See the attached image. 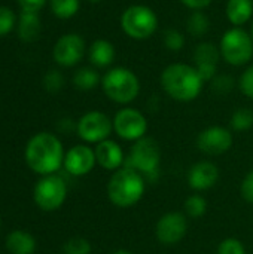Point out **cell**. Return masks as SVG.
I'll list each match as a JSON object with an SVG mask.
<instances>
[{
  "instance_id": "e0dca14e",
  "label": "cell",
  "mask_w": 253,
  "mask_h": 254,
  "mask_svg": "<svg viewBox=\"0 0 253 254\" xmlns=\"http://www.w3.org/2000/svg\"><path fill=\"white\" fill-rule=\"evenodd\" d=\"M94 152H95L97 164L103 170L115 173L125 165V156H124L122 147L110 138L95 144Z\"/></svg>"
},
{
  "instance_id": "83f0119b",
  "label": "cell",
  "mask_w": 253,
  "mask_h": 254,
  "mask_svg": "<svg viewBox=\"0 0 253 254\" xmlns=\"http://www.w3.org/2000/svg\"><path fill=\"white\" fill-rule=\"evenodd\" d=\"M91 252H92L91 243L82 237H73L67 240L63 246L64 254H91Z\"/></svg>"
},
{
  "instance_id": "52a82bcc",
  "label": "cell",
  "mask_w": 253,
  "mask_h": 254,
  "mask_svg": "<svg viewBox=\"0 0 253 254\" xmlns=\"http://www.w3.org/2000/svg\"><path fill=\"white\" fill-rule=\"evenodd\" d=\"M161 149L155 138L145 135L133 143L125 167L139 171L142 176H154L160 170Z\"/></svg>"
},
{
  "instance_id": "7c38bea8",
  "label": "cell",
  "mask_w": 253,
  "mask_h": 254,
  "mask_svg": "<svg viewBox=\"0 0 253 254\" xmlns=\"http://www.w3.org/2000/svg\"><path fill=\"white\" fill-rule=\"evenodd\" d=\"M188 232V217L180 211L163 214L155 225V237L163 246L179 244Z\"/></svg>"
},
{
  "instance_id": "d6986e66",
  "label": "cell",
  "mask_w": 253,
  "mask_h": 254,
  "mask_svg": "<svg viewBox=\"0 0 253 254\" xmlns=\"http://www.w3.org/2000/svg\"><path fill=\"white\" fill-rule=\"evenodd\" d=\"M40 18L39 12L21 10V15L16 22V33L22 42H34L40 33Z\"/></svg>"
},
{
  "instance_id": "5b68a950",
  "label": "cell",
  "mask_w": 253,
  "mask_h": 254,
  "mask_svg": "<svg viewBox=\"0 0 253 254\" xmlns=\"http://www.w3.org/2000/svg\"><path fill=\"white\" fill-rule=\"evenodd\" d=\"M158 15L146 4H131L121 15V28L133 40L151 39L158 30Z\"/></svg>"
},
{
  "instance_id": "e575fe53",
  "label": "cell",
  "mask_w": 253,
  "mask_h": 254,
  "mask_svg": "<svg viewBox=\"0 0 253 254\" xmlns=\"http://www.w3.org/2000/svg\"><path fill=\"white\" fill-rule=\"evenodd\" d=\"M16 1H18V4L21 6L22 10L39 12L46 4V1H49V0H16Z\"/></svg>"
},
{
  "instance_id": "d4e9b609",
  "label": "cell",
  "mask_w": 253,
  "mask_h": 254,
  "mask_svg": "<svg viewBox=\"0 0 253 254\" xmlns=\"http://www.w3.org/2000/svg\"><path fill=\"white\" fill-rule=\"evenodd\" d=\"M183 208H185V214L186 217L189 219H200L206 214L207 211V201L204 196L198 195V193H194V195H189L183 204Z\"/></svg>"
},
{
  "instance_id": "8992f818",
  "label": "cell",
  "mask_w": 253,
  "mask_h": 254,
  "mask_svg": "<svg viewBox=\"0 0 253 254\" xmlns=\"http://www.w3.org/2000/svg\"><path fill=\"white\" fill-rule=\"evenodd\" d=\"M219 51L221 58L233 67L249 64L253 57V40L251 33L243 27L228 28L221 37Z\"/></svg>"
},
{
  "instance_id": "8d00e7d4",
  "label": "cell",
  "mask_w": 253,
  "mask_h": 254,
  "mask_svg": "<svg viewBox=\"0 0 253 254\" xmlns=\"http://www.w3.org/2000/svg\"><path fill=\"white\" fill-rule=\"evenodd\" d=\"M58 129H60L61 132H70V131L76 129V124H75L72 119L64 118V119H61V121L58 122Z\"/></svg>"
},
{
  "instance_id": "4dcf8cb0",
  "label": "cell",
  "mask_w": 253,
  "mask_h": 254,
  "mask_svg": "<svg viewBox=\"0 0 253 254\" xmlns=\"http://www.w3.org/2000/svg\"><path fill=\"white\" fill-rule=\"evenodd\" d=\"M212 85V89L219 94V95H225V94H230L234 86H236V80L233 79V76L230 74H216L215 79L210 82Z\"/></svg>"
},
{
  "instance_id": "f1b7e54d",
  "label": "cell",
  "mask_w": 253,
  "mask_h": 254,
  "mask_svg": "<svg viewBox=\"0 0 253 254\" xmlns=\"http://www.w3.org/2000/svg\"><path fill=\"white\" fill-rule=\"evenodd\" d=\"M16 13L7 6H0V37L7 36L16 27Z\"/></svg>"
},
{
  "instance_id": "44dd1931",
  "label": "cell",
  "mask_w": 253,
  "mask_h": 254,
  "mask_svg": "<svg viewBox=\"0 0 253 254\" xmlns=\"http://www.w3.org/2000/svg\"><path fill=\"white\" fill-rule=\"evenodd\" d=\"M6 249L10 254H33L36 252V238L21 229H15L6 237Z\"/></svg>"
},
{
  "instance_id": "2e32d148",
  "label": "cell",
  "mask_w": 253,
  "mask_h": 254,
  "mask_svg": "<svg viewBox=\"0 0 253 254\" xmlns=\"http://www.w3.org/2000/svg\"><path fill=\"white\" fill-rule=\"evenodd\" d=\"M188 185L197 192L212 189L219 180V168L210 161L195 162L188 171Z\"/></svg>"
},
{
  "instance_id": "4316f807",
  "label": "cell",
  "mask_w": 253,
  "mask_h": 254,
  "mask_svg": "<svg viewBox=\"0 0 253 254\" xmlns=\"http://www.w3.org/2000/svg\"><path fill=\"white\" fill-rule=\"evenodd\" d=\"M185 34L177 28H167L163 33V45L171 52H179L185 48Z\"/></svg>"
},
{
  "instance_id": "60d3db41",
  "label": "cell",
  "mask_w": 253,
  "mask_h": 254,
  "mask_svg": "<svg viewBox=\"0 0 253 254\" xmlns=\"http://www.w3.org/2000/svg\"><path fill=\"white\" fill-rule=\"evenodd\" d=\"M0 228H1V217H0Z\"/></svg>"
},
{
  "instance_id": "9c48e42d",
  "label": "cell",
  "mask_w": 253,
  "mask_h": 254,
  "mask_svg": "<svg viewBox=\"0 0 253 254\" xmlns=\"http://www.w3.org/2000/svg\"><path fill=\"white\" fill-rule=\"evenodd\" d=\"M113 131V121L100 110H91L76 122V132L86 144H98L109 138Z\"/></svg>"
},
{
  "instance_id": "ba28073f",
  "label": "cell",
  "mask_w": 253,
  "mask_h": 254,
  "mask_svg": "<svg viewBox=\"0 0 253 254\" xmlns=\"http://www.w3.org/2000/svg\"><path fill=\"white\" fill-rule=\"evenodd\" d=\"M33 199L42 211H55L67 199V183L58 174L43 176L34 186Z\"/></svg>"
},
{
  "instance_id": "3957f363",
  "label": "cell",
  "mask_w": 253,
  "mask_h": 254,
  "mask_svg": "<svg viewBox=\"0 0 253 254\" xmlns=\"http://www.w3.org/2000/svg\"><path fill=\"white\" fill-rule=\"evenodd\" d=\"M145 190V176L130 167L119 168L107 182V198L118 208L134 207L143 198Z\"/></svg>"
},
{
  "instance_id": "b9f144b4",
  "label": "cell",
  "mask_w": 253,
  "mask_h": 254,
  "mask_svg": "<svg viewBox=\"0 0 253 254\" xmlns=\"http://www.w3.org/2000/svg\"><path fill=\"white\" fill-rule=\"evenodd\" d=\"M251 1H252V4H253V0H251Z\"/></svg>"
},
{
  "instance_id": "4fadbf2b",
  "label": "cell",
  "mask_w": 253,
  "mask_h": 254,
  "mask_svg": "<svg viewBox=\"0 0 253 254\" xmlns=\"http://www.w3.org/2000/svg\"><path fill=\"white\" fill-rule=\"evenodd\" d=\"M233 143L234 138L231 131L221 125L207 127L197 137L198 150L209 156H218L227 153L233 147Z\"/></svg>"
},
{
  "instance_id": "484cf974",
  "label": "cell",
  "mask_w": 253,
  "mask_h": 254,
  "mask_svg": "<svg viewBox=\"0 0 253 254\" xmlns=\"http://www.w3.org/2000/svg\"><path fill=\"white\" fill-rule=\"evenodd\" d=\"M230 125L234 131L237 132H245L249 131L253 127V110L248 109V107H242L237 109L230 121Z\"/></svg>"
},
{
  "instance_id": "d6a6232c",
  "label": "cell",
  "mask_w": 253,
  "mask_h": 254,
  "mask_svg": "<svg viewBox=\"0 0 253 254\" xmlns=\"http://www.w3.org/2000/svg\"><path fill=\"white\" fill-rule=\"evenodd\" d=\"M239 88L242 94L253 100V63L249 64L239 77Z\"/></svg>"
},
{
  "instance_id": "836d02e7",
  "label": "cell",
  "mask_w": 253,
  "mask_h": 254,
  "mask_svg": "<svg viewBox=\"0 0 253 254\" xmlns=\"http://www.w3.org/2000/svg\"><path fill=\"white\" fill-rule=\"evenodd\" d=\"M240 192H242V196H243L245 201L253 204V170H251L245 176V179L242 182V186H240Z\"/></svg>"
},
{
  "instance_id": "603a6c76",
  "label": "cell",
  "mask_w": 253,
  "mask_h": 254,
  "mask_svg": "<svg viewBox=\"0 0 253 254\" xmlns=\"http://www.w3.org/2000/svg\"><path fill=\"white\" fill-rule=\"evenodd\" d=\"M186 30L192 37H204L210 30V18L203 10H192L186 19Z\"/></svg>"
},
{
  "instance_id": "74e56055",
  "label": "cell",
  "mask_w": 253,
  "mask_h": 254,
  "mask_svg": "<svg viewBox=\"0 0 253 254\" xmlns=\"http://www.w3.org/2000/svg\"><path fill=\"white\" fill-rule=\"evenodd\" d=\"M112 254H134L130 250H125V249H119V250H115Z\"/></svg>"
},
{
  "instance_id": "f546056e",
  "label": "cell",
  "mask_w": 253,
  "mask_h": 254,
  "mask_svg": "<svg viewBox=\"0 0 253 254\" xmlns=\"http://www.w3.org/2000/svg\"><path fill=\"white\" fill-rule=\"evenodd\" d=\"M43 88L49 92V94H57L61 91V88L64 86V76L61 74L60 70H49L45 73L43 76Z\"/></svg>"
},
{
  "instance_id": "6da1fadb",
  "label": "cell",
  "mask_w": 253,
  "mask_h": 254,
  "mask_svg": "<svg viewBox=\"0 0 253 254\" xmlns=\"http://www.w3.org/2000/svg\"><path fill=\"white\" fill-rule=\"evenodd\" d=\"M64 147L61 140L48 131L34 134L25 144L24 159L27 167L39 176L57 174L64 162Z\"/></svg>"
},
{
  "instance_id": "7402d4cb",
  "label": "cell",
  "mask_w": 253,
  "mask_h": 254,
  "mask_svg": "<svg viewBox=\"0 0 253 254\" xmlns=\"http://www.w3.org/2000/svg\"><path fill=\"white\" fill-rule=\"evenodd\" d=\"M72 82L75 85L76 89L88 92L92 91L94 88H97L101 83V77L97 71V68L91 67H79L72 77Z\"/></svg>"
},
{
  "instance_id": "ffe728a7",
  "label": "cell",
  "mask_w": 253,
  "mask_h": 254,
  "mask_svg": "<svg viewBox=\"0 0 253 254\" xmlns=\"http://www.w3.org/2000/svg\"><path fill=\"white\" fill-rule=\"evenodd\" d=\"M225 15L233 27H243L252 19V1L251 0H228L225 6Z\"/></svg>"
},
{
  "instance_id": "1f68e13d",
  "label": "cell",
  "mask_w": 253,
  "mask_h": 254,
  "mask_svg": "<svg viewBox=\"0 0 253 254\" xmlns=\"http://www.w3.org/2000/svg\"><path fill=\"white\" fill-rule=\"evenodd\" d=\"M216 254H246V247L237 238H225L219 243Z\"/></svg>"
},
{
  "instance_id": "277c9868",
  "label": "cell",
  "mask_w": 253,
  "mask_h": 254,
  "mask_svg": "<svg viewBox=\"0 0 253 254\" xmlns=\"http://www.w3.org/2000/svg\"><path fill=\"white\" fill-rule=\"evenodd\" d=\"M100 85L104 95L121 106H128L140 94V80L137 74L122 65L107 68L101 76Z\"/></svg>"
},
{
  "instance_id": "7a4b0ae2",
  "label": "cell",
  "mask_w": 253,
  "mask_h": 254,
  "mask_svg": "<svg viewBox=\"0 0 253 254\" xmlns=\"http://www.w3.org/2000/svg\"><path fill=\"white\" fill-rule=\"evenodd\" d=\"M163 91L179 103H189L201 94L204 80L197 68L186 63L169 64L160 76Z\"/></svg>"
},
{
  "instance_id": "5bb4252c",
  "label": "cell",
  "mask_w": 253,
  "mask_h": 254,
  "mask_svg": "<svg viewBox=\"0 0 253 254\" xmlns=\"http://www.w3.org/2000/svg\"><path fill=\"white\" fill-rule=\"evenodd\" d=\"M97 165L95 152L88 144H76L64 155L63 167L73 177H84L89 174Z\"/></svg>"
},
{
  "instance_id": "cb8c5ba5",
  "label": "cell",
  "mask_w": 253,
  "mask_h": 254,
  "mask_svg": "<svg viewBox=\"0 0 253 254\" xmlns=\"http://www.w3.org/2000/svg\"><path fill=\"white\" fill-rule=\"evenodd\" d=\"M49 9L58 19H70L81 9V0H49Z\"/></svg>"
},
{
  "instance_id": "ac0fdd59",
  "label": "cell",
  "mask_w": 253,
  "mask_h": 254,
  "mask_svg": "<svg viewBox=\"0 0 253 254\" xmlns=\"http://www.w3.org/2000/svg\"><path fill=\"white\" fill-rule=\"evenodd\" d=\"M88 60L91 65L97 70L110 68L115 58H116V49L112 42L106 39H97L88 46Z\"/></svg>"
},
{
  "instance_id": "8fae6325",
  "label": "cell",
  "mask_w": 253,
  "mask_h": 254,
  "mask_svg": "<svg viewBox=\"0 0 253 254\" xmlns=\"http://www.w3.org/2000/svg\"><path fill=\"white\" fill-rule=\"evenodd\" d=\"M86 43L85 39L78 33H67L58 37L52 48V58L54 61L64 68H70L78 65L85 54H86Z\"/></svg>"
},
{
  "instance_id": "ab89813d",
  "label": "cell",
  "mask_w": 253,
  "mask_h": 254,
  "mask_svg": "<svg viewBox=\"0 0 253 254\" xmlns=\"http://www.w3.org/2000/svg\"><path fill=\"white\" fill-rule=\"evenodd\" d=\"M251 36H252V40H253V22H252V28H251Z\"/></svg>"
},
{
  "instance_id": "f35d334b",
  "label": "cell",
  "mask_w": 253,
  "mask_h": 254,
  "mask_svg": "<svg viewBox=\"0 0 253 254\" xmlns=\"http://www.w3.org/2000/svg\"><path fill=\"white\" fill-rule=\"evenodd\" d=\"M88 3H92V4H97V3H101L103 0H86Z\"/></svg>"
},
{
  "instance_id": "30bf717a",
  "label": "cell",
  "mask_w": 253,
  "mask_h": 254,
  "mask_svg": "<svg viewBox=\"0 0 253 254\" xmlns=\"http://www.w3.org/2000/svg\"><path fill=\"white\" fill-rule=\"evenodd\" d=\"M113 131L125 141H137L148 132L146 116L134 107H122L113 116Z\"/></svg>"
},
{
  "instance_id": "9a60e30c",
  "label": "cell",
  "mask_w": 253,
  "mask_h": 254,
  "mask_svg": "<svg viewBox=\"0 0 253 254\" xmlns=\"http://www.w3.org/2000/svg\"><path fill=\"white\" fill-rule=\"evenodd\" d=\"M219 60V45H215L213 42H200L194 49V67L204 82H212L215 79Z\"/></svg>"
},
{
  "instance_id": "d590c367",
  "label": "cell",
  "mask_w": 253,
  "mask_h": 254,
  "mask_svg": "<svg viewBox=\"0 0 253 254\" xmlns=\"http://www.w3.org/2000/svg\"><path fill=\"white\" fill-rule=\"evenodd\" d=\"M179 1L192 12V10H204L212 4L213 0H179Z\"/></svg>"
}]
</instances>
